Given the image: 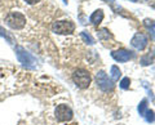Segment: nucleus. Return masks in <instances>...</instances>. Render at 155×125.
Returning a JSON list of instances; mask_svg holds the SVG:
<instances>
[{"mask_svg":"<svg viewBox=\"0 0 155 125\" xmlns=\"http://www.w3.org/2000/svg\"><path fill=\"white\" fill-rule=\"evenodd\" d=\"M53 32L60 34V35H67V34H72L75 30V25L71 21H57L52 25Z\"/></svg>","mask_w":155,"mask_h":125,"instance_id":"4","label":"nucleus"},{"mask_svg":"<svg viewBox=\"0 0 155 125\" xmlns=\"http://www.w3.org/2000/svg\"><path fill=\"white\" fill-rule=\"evenodd\" d=\"M25 2H26L27 4H31V5H32V4H36V3H39V2H40V0H25Z\"/></svg>","mask_w":155,"mask_h":125,"instance_id":"19","label":"nucleus"},{"mask_svg":"<svg viewBox=\"0 0 155 125\" xmlns=\"http://www.w3.org/2000/svg\"><path fill=\"white\" fill-rule=\"evenodd\" d=\"M120 76H122V71L119 70V67L118 66H111V69H110V78H111V80L118 81Z\"/></svg>","mask_w":155,"mask_h":125,"instance_id":"11","label":"nucleus"},{"mask_svg":"<svg viewBox=\"0 0 155 125\" xmlns=\"http://www.w3.org/2000/svg\"><path fill=\"white\" fill-rule=\"evenodd\" d=\"M54 115H56V119L58 121L66 123L72 119V115L74 114H72V110L67 104H58L54 110Z\"/></svg>","mask_w":155,"mask_h":125,"instance_id":"5","label":"nucleus"},{"mask_svg":"<svg viewBox=\"0 0 155 125\" xmlns=\"http://www.w3.org/2000/svg\"><path fill=\"white\" fill-rule=\"evenodd\" d=\"M154 58H155V49H153L151 53H149V54L143 56L140 62H141V65H142V66H149V65L154 61Z\"/></svg>","mask_w":155,"mask_h":125,"instance_id":"10","label":"nucleus"},{"mask_svg":"<svg viewBox=\"0 0 155 125\" xmlns=\"http://www.w3.org/2000/svg\"><path fill=\"white\" fill-rule=\"evenodd\" d=\"M111 57H113L116 62H128L132 58V54H130V52L125 50V49H118V50H114L111 53Z\"/></svg>","mask_w":155,"mask_h":125,"instance_id":"8","label":"nucleus"},{"mask_svg":"<svg viewBox=\"0 0 155 125\" xmlns=\"http://www.w3.org/2000/svg\"><path fill=\"white\" fill-rule=\"evenodd\" d=\"M5 23L13 30H21L26 26V17L19 12H11L5 17Z\"/></svg>","mask_w":155,"mask_h":125,"instance_id":"2","label":"nucleus"},{"mask_svg":"<svg viewBox=\"0 0 155 125\" xmlns=\"http://www.w3.org/2000/svg\"><path fill=\"white\" fill-rule=\"evenodd\" d=\"M153 8H154V9H155V4H154V5H153Z\"/></svg>","mask_w":155,"mask_h":125,"instance_id":"22","label":"nucleus"},{"mask_svg":"<svg viewBox=\"0 0 155 125\" xmlns=\"http://www.w3.org/2000/svg\"><path fill=\"white\" fill-rule=\"evenodd\" d=\"M97 36H98V39H101V40H109L113 37V35L110 34L107 28H101V30H98L97 31Z\"/></svg>","mask_w":155,"mask_h":125,"instance_id":"12","label":"nucleus"},{"mask_svg":"<svg viewBox=\"0 0 155 125\" xmlns=\"http://www.w3.org/2000/svg\"><path fill=\"white\" fill-rule=\"evenodd\" d=\"M72 81L75 83V85L80 89H87L91 84L92 78L91 74L84 69H78L72 72Z\"/></svg>","mask_w":155,"mask_h":125,"instance_id":"1","label":"nucleus"},{"mask_svg":"<svg viewBox=\"0 0 155 125\" xmlns=\"http://www.w3.org/2000/svg\"><path fill=\"white\" fill-rule=\"evenodd\" d=\"M143 26L146 27L149 31H151L153 39L155 40V22H154L153 20H150V18H146V20L143 21Z\"/></svg>","mask_w":155,"mask_h":125,"instance_id":"13","label":"nucleus"},{"mask_svg":"<svg viewBox=\"0 0 155 125\" xmlns=\"http://www.w3.org/2000/svg\"><path fill=\"white\" fill-rule=\"evenodd\" d=\"M67 2H69V0H64V3H67Z\"/></svg>","mask_w":155,"mask_h":125,"instance_id":"21","label":"nucleus"},{"mask_svg":"<svg viewBox=\"0 0 155 125\" xmlns=\"http://www.w3.org/2000/svg\"><path fill=\"white\" fill-rule=\"evenodd\" d=\"M80 36H81V39L84 40L85 44H89V45H93L94 44V39L92 37L91 34H88L87 31H81L80 32Z\"/></svg>","mask_w":155,"mask_h":125,"instance_id":"14","label":"nucleus"},{"mask_svg":"<svg viewBox=\"0 0 155 125\" xmlns=\"http://www.w3.org/2000/svg\"><path fill=\"white\" fill-rule=\"evenodd\" d=\"M146 111H147V101H146V99H142L141 103L138 104V112H140V115H141V116H143Z\"/></svg>","mask_w":155,"mask_h":125,"instance_id":"15","label":"nucleus"},{"mask_svg":"<svg viewBox=\"0 0 155 125\" xmlns=\"http://www.w3.org/2000/svg\"><path fill=\"white\" fill-rule=\"evenodd\" d=\"M143 116H145V119H146L147 123H153L155 120V112L153 111V110H147V111L145 112Z\"/></svg>","mask_w":155,"mask_h":125,"instance_id":"16","label":"nucleus"},{"mask_svg":"<svg viewBox=\"0 0 155 125\" xmlns=\"http://www.w3.org/2000/svg\"><path fill=\"white\" fill-rule=\"evenodd\" d=\"M96 83H97V86H98L102 92H113L114 90V81L111 79H109V76L106 75L104 71L97 72Z\"/></svg>","mask_w":155,"mask_h":125,"instance_id":"3","label":"nucleus"},{"mask_svg":"<svg viewBox=\"0 0 155 125\" xmlns=\"http://www.w3.org/2000/svg\"><path fill=\"white\" fill-rule=\"evenodd\" d=\"M16 52H17V58H18V61L21 62V63H23V65H31V63L35 62V58L31 56V53L26 52L22 46H17Z\"/></svg>","mask_w":155,"mask_h":125,"instance_id":"7","label":"nucleus"},{"mask_svg":"<svg viewBox=\"0 0 155 125\" xmlns=\"http://www.w3.org/2000/svg\"><path fill=\"white\" fill-rule=\"evenodd\" d=\"M129 86H130V80H129V78L122 79V81H120V88H122V89H129Z\"/></svg>","mask_w":155,"mask_h":125,"instance_id":"17","label":"nucleus"},{"mask_svg":"<svg viewBox=\"0 0 155 125\" xmlns=\"http://www.w3.org/2000/svg\"><path fill=\"white\" fill-rule=\"evenodd\" d=\"M132 2H137V0H132Z\"/></svg>","mask_w":155,"mask_h":125,"instance_id":"23","label":"nucleus"},{"mask_svg":"<svg viewBox=\"0 0 155 125\" xmlns=\"http://www.w3.org/2000/svg\"><path fill=\"white\" fill-rule=\"evenodd\" d=\"M147 43H149L147 36L145 35V34L137 32L132 37V40H130V45H132L133 48H136V49H138V50H143L147 46Z\"/></svg>","mask_w":155,"mask_h":125,"instance_id":"6","label":"nucleus"},{"mask_svg":"<svg viewBox=\"0 0 155 125\" xmlns=\"http://www.w3.org/2000/svg\"><path fill=\"white\" fill-rule=\"evenodd\" d=\"M0 36L5 37V39H7V40H8L9 43H12V39H11V37L8 36V34L5 32V30H4V28H2V27H0Z\"/></svg>","mask_w":155,"mask_h":125,"instance_id":"18","label":"nucleus"},{"mask_svg":"<svg viewBox=\"0 0 155 125\" xmlns=\"http://www.w3.org/2000/svg\"><path fill=\"white\" fill-rule=\"evenodd\" d=\"M105 2H107V3H114L115 0H105Z\"/></svg>","mask_w":155,"mask_h":125,"instance_id":"20","label":"nucleus"},{"mask_svg":"<svg viewBox=\"0 0 155 125\" xmlns=\"http://www.w3.org/2000/svg\"><path fill=\"white\" fill-rule=\"evenodd\" d=\"M104 20V12L101 11V9H97L92 13V16L89 17V21L91 23H93V25H100L101 22Z\"/></svg>","mask_w":155,"mask_h":125,"instance_id":"9","label":"nucleus"}]
</instances>
